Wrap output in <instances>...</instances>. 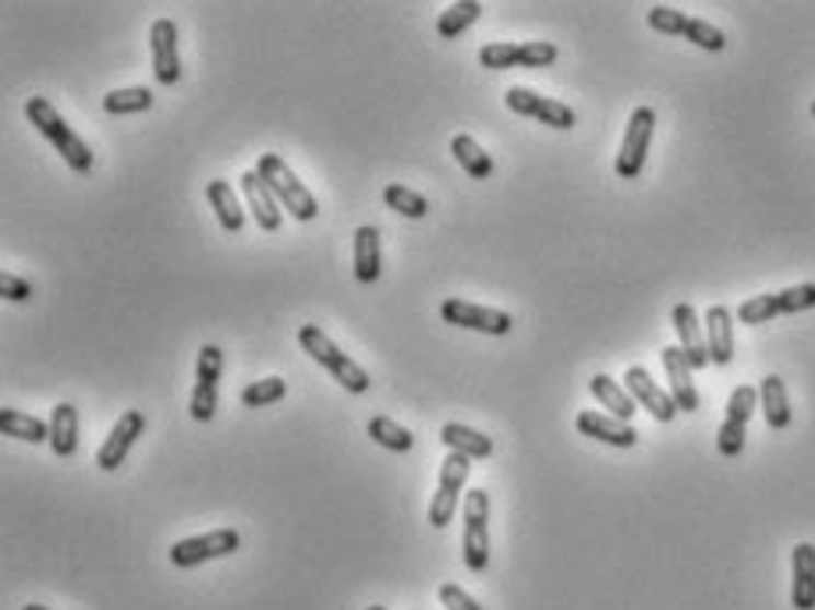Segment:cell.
I'll use <instances>...</instances> for the list:
<instances>
[{
    "mask_svg": "<svg viewBox=\"0 0 815 610\" xmlns=\"http://www.w3.org/2000/svg\"><path fill=\"white\" fill-rule=\"evenodd\" d=\"M25 117L36 125L39 136L54 146V150L60 153V160H65L74 174H89V171H93V153H89V146L68 128V122L57 114V107H54L47 96H33V100H28L25 103Z\"/></svg>",
    "mask_w": 815,
    "mask_h": 610,
    "instance_id": "cell-1",
    "label": "cell"
},
{
    "mask_svg": "<svg viewBox=\"0 0 815 610\" xmlns=\"http://www.w3.org/2000/svg\"><path fill=\"white\" fill-rule=\"evenodd\" d=\"M298 345H301V352L309 355V359L320 362V366L326 369V373L334 377L348 394H366V391H369V383H372V380H369L366 369H361L355 359H348V355H344V352H341V348L334 345V341H330L315 323H306V326H301V331H298Z\"/></svg>",
    "mask_w": 815,
    "mask_h": 610,
    "instance_id": "cell-2",
    "label": "cell"
},
{
    "mask_svg": "<svg viewBox=\"0 0 815 610\" xmlns=\"http://www.w3.org/2000/svg\"><path fill=\"white\" fill-rule=\"evenodd\" d=\"M255 171H260V177L269 185V192L277 196V203L295 220H301V225H306V220H315V214H320V203H315L312 192L298 182V174L277 153H263L260 157V168H255Z\"/></svg>",
    "mask_w": 815,
    "mask_h": 610,
    "instance_id": "cell-3",
    "label": "cell"
},
{
    "mask_svg": "<svg viewBox=\"0 0 815 610\" xmlns=\"http://www.w3.org/2000/svg\"><path fill=\"white\" fill-rule=\"evenodd\" d=\"M464 536L461 554L472 575H482L490 564V494L486 490H468L464 494Z\"/></svg>",
    "mask_w": 815,
    "mask_h": 610,
    "instance_id": "cell-4",
    "label": "cell"
},
{
    "mask_svg": "<svg viewBox=\"0 0 815 610\" xmlns=\"http://www.w3.org/2000/svg\"><path fill=\"white\" fill-rule=\"evenodd\" d=\"M759 405V391L756 387H734L731 391V401H727V415H723V423L716 429V448L723 458H737L745 451V437H748V419L751 412H756Z\"/></svg>",
    "mask_w": 815,
    "mask_h": 610,
    "instance_id": "cell-5",
    "label": "cell"
},
{
    "mask_svg": "<svg viewBox=\"0 0 815 610\" xmlns=\"http://www.w3.org/2000/svg\"><path fill=\"white\" fill-rule=\"evenodd\" d=\"M468 472H472V458L455 454L450 451L440 465V486H436V494L429 500V526L444 529L450 526V518L458 515V497L464 494V483H468Z\"/></svg>",
    "mask_w": 815,
    "mask_h": 610,
    "instance_id": "cell-6",
    "label": "cell"
},
{
    "mask_svg": "<svg viewBox=\"0 0 815 610\" xmlns=\"http://www.w3.org/2000/svg\"><path fill=\"white\" fill-rule=\"evenodd\" d=\"M653 131H656V111L653 107H635V114L628 117V131H624V142H621V153H617V177H639L645 168V157H648V142H653Z\"/></svg>",
    "mask_w": 815,
    "mask_h": 610,
    "instance_id": "cell-7",
    "label": "cell"
},
{
    "mask_svg": "<svg viewBox=\"0 0 815 610\" xmlns=\"http://www.w3.org/2000/svg\"><path fill=\"white\" fill-rule=\"evenodd\" d=\"M440 316L450 326H464V331H479L490 337H507L515 331V316L504 309H490V306H475L464 299H447L440 306Z\"/></svg>",
    "mask_w": 815,
    "mask_h": 610,
    "instance_id": "cell-8",
    "label": "cell"
},
{
    "mask_svg": "<svg viewBox=\"0 0 815 610\" xmlns=\"http://www.w3.org/2000/svg\"><path fill=\"white\" fill-rule=\"evenodd\" d=\"M220 369H223V352L217 345H206L195 362V391L188 401V412L195 423H209L217 415V387H220Z\"/></svg>",
    "mask_w": 815,
    "mask_h": 610,
    "instance_id": "cell-9",
    "label": "cell"
},
{
    "mask_svg": "<svg viewBox=\"0 0 815 610\" xmlns=\"http://www.w3.org/2000/svg\"><path fill=\"white\" fill-rule=\"evenodd\" d=\"M241 546V536L234 529H214L206 536H192V540H181L171 546V564L174 568H195V564L228 557Z\"/></svg>",
    "mask_w": 815,
    "mask_h": 610,
    "instance_id": "cell-10",
    "label": "cell"
},
{
    "mask_svg": "<svg viewBox=\"0 0 815 610\" xmlns=\"http://www.w3.org/2000/svg\"><path fill=\"white\" fill-rule=\"evenodd\" d=\"M146 434V415L139 408H128L120 419L114 423V429L107 434V440H103V448L96 451V465L103 472H114L117 465H125L128 451L135 448V440H139Z\"/></svg>",
    "mask_w": 815,
    "mask_h": 610,
    "instance_id": "cell-11",
    "label": "cell"
},
{
    "mask_svg": "<svg viewBox=\"0 0 815 610\" xmlns=\"http://www.w3.org/2000/svg\"><path fill=\"white\" fill-rule=\"evenodd\" d=\"M624 387H628V394L635 398L656 423H674V415H677L674 398H670V391H663V387L653 377H648V369L631 366L628 373H624Z\"/></svg>",
    "mask_w": 815,
    "mask_h": 610,
    "instance_id": "cell-12",
    "label": "cell"
},
{
    "mask_svg": "<svg viewBox=\"0 0 815 610\" xmlns=\"http://www.w3.org/2000/svg\"><path fill=\"white\" fill-rule=\"evenodd\" d=\"M149 50H153V76L160 85H174L181 79L177 57V25L171 19H157L149 28Z\"/></svg>",
    "mask_w": 815,
    "mask_h": 610,
    "instance_id": "cell-13",
    "label": "cell"
},
{
    "mask_svg": "<svg viewBox=\"0 0 815 610\" xmlns=\"http://www.w3.org/2000/svg\"><path fill=\"white\" fill-rule=\"evenodd\" d=\"M238 182H241V192H245L252 220L260 225V231H277L280 220H284V206L277 203V196L269 192V185L260 177V171H245V174L238 177Z\"/></svg>",
    "mask_w": 815,
    "mask_h": 610,
    "instance_id": "cell-14",
    "label": "cell"
},
{
    "mask_svg": "<svg viewBox=\"0 0 815 610\" xmlns=\"http://www.w3.org/2000/svg\"><path fill=\"white\" fill-rule=\"evenodd\" d=\"M575 426H578L582 437L610 444V448H635L639 444V429L631 423L613 419V415H607V412H578Z\"/></svg>",
    "mask_w": 815,
    "mask_h": 610,
    "instance_id": "cell-15",
    "label": "cell"
},
{
    "mask_svg": "<svg viewBox=\"0 0 815 610\" xmlns=\"http://www.w3.org/2000/svg\"><path fill=\"white\" fill-rule=\"evenodd\" d=\"M674 331L677 341H681L685 359L691 362V369H702L709 366V345H705V334H702V323H699V312L691 302H677L674 306Z\"/></svg>",
    "mask_w": 815,
    "mask_h": 610,
    "instance_id": "cell-16",
    "label": "cell"
},
{
    "mask_svg": "<svg viewBox=\"0 0 815 610\" xmlns=\"http://www.w3.org/2000/svg\"><path fill=\"white\" fill-rule=\"evenodd\" d=\"M663 355V369H667V377H670V398H674V405H677V412H699V391H696V383H691V362L685 359V352L681 348H663L659 352Z\"/></svg>",
    "mask_w": 815,
    "mask_h": 610,
    "instance_id": "cell-17",
    "label": "cell"
},
{
    "mask_svg": "<svg viewBox=\"0 0 815 610\" xmlns=\"http://www.w3.org/2000/svg\"><path fill=\"white\" fill-rule=\"evenodd\" d=\"M705 345H709V362L731 366V359H734V312L727 306H713L705 312Z\"/></svg>",
    "mask_w": 815,
    "mask_h": 610,
    "instance_id": "cell-18",
    "label": "cell"
},
{
    "mask_svg": "<svg viewBox=\"0 0 815 610\" xmlns=\"http://www.w3.org/2000/svg\"><path fill=\"white\" fill-rule=\"evenodd\" d=\"M791 603L794 610H815V546L797 543L791 554Z\"/></svg>",
    "mask_w": 815,
    "mask_h": 610,
    "instance_id": "cell-19",
    "label": "cell"
},
{
    "mask_svg": "<svg viewBox=\"0 0 815 610\" xmlns=\"http://www.w3.org/2000/svg\"><path fill=\"white\" fill-rule=\"evenodd\" d=\"M588 391H593V398L607 408V415H613V419H621V423H631V415L639 412V401L628 394V387H621L607 373H596L588 380Z\"/></svg>",
    "mask_w": 815,
    "mask_h": 610,
    "instance_id": "cell-20",
    "label": "cell"
},
{
    "mask_svg": "<svg viewBox=\"0 0 815 610\" xmlns=\"http://www.w3.org/2000/svg\"><path fill=\"white\" fill-rule=\"evenodd\" d=\"M383 274V256H380V231L372 225L355 231V277L358 285H376Z\"/></svg>",
    "mask_w": 815,
    "mask_h": 610,
    "instance_id": "cell-21",
    "label": "cell"
},
{
    "mask_svg": "<svg viewBox=\"0 0 815 610\" xmlns=\"http://www.w3.org/2000/svg\"><path fill=\"white\" fill-rule=\"evenodd\" d=\"M759 405L766 415V426L769 429H788L791 426V401H788V387L777 373L762 377L759 383Z\"/></svg>",
    "mask_w": 815,
    "mask_h": 610,
    "instance_id": "cell-22",
    "label": "cell"
},
{
    "mask_svg": "<svg viewBox=\"0 0 815 610\" xmlns=\"http://www.w3.org/2000/svg\"><path fill=\"white\" fill-rule=\"evenodd\" d=\"M50 448L57 458H71L79 451V408L60 401L50 415Z\"/></svg>",
    "mask_w": 815,
    "mask_h": 610,
    "instance_id": "cell-23",
    "label": "cell"
},
{
    "mask_svg": "<svg viewBox=\"0 0 815 610\" xmlns=\"http://www.w3.org/2000/svg\"><path fill=\"white\" fill-rule=\"evenodd\" d=\"M440 440L447 444V451L464 454L472 461H482V458L493 454V440L486 434H479V429H472V426H461V423H447L440 429Z\"/></svg>",
    "mask_w": 815,
    "mask_h": 610,
    "instance_id": "cell-24",
    "label": "cell"
},
{
    "mask_svg": "<svg viewBox=\"0 0 815 610\" xmlns=\"http://www.w3.org/2000/svg\"><path fill=\"white\" fill-rule=\"evenodd\" d=\"M206 199H209V206H214V214H217L223 231L238 234L241 228H245V210H241V203H238L234 188L228 182H209L206 185Z\"/></svg>",
    "mask_w": 815,
    "mask_h": 610,
    "instance_id": "cell-25",
    "label": "cell"
},
{
    "mask_svg": "<svg viewBox=\"0 0 815 610\" xmlns=\"http://www.w3.org/2000/svg\"><path fill=\"white\" fill-rule=\"evenodd\" d=\"M0 434L14 437V440L43 444V440H50V423L36 419V415H25L19 408H4L0 412Z\"/></svg>",
    "mask_w": 815,
    "mask_h": 610,
    "instance_id": "cell-26",
    "label": "cell"
},
{
    "mask_svg": "<svg viewBox=\"0 0 815 610\" xmlns=\"http://www.w3.org/2000/svg\"><path fill=\"white\" fill-rule=\"evenodd\" d=\"M450 153H455V160L464 168V174L475 177V182H486V177L493 174V157L482 150L472 136H455V139H450Z\"/></svg>",
    "mask_w": 815,
    "mask_h": 610,
    "instance_id": "cell-27",
    "label": "cell"
},
{
    "mask_svg": "<svg viewBox=\"0 0 815 610\" xmlns=\"http://www.w3.org/2000/svg\"><path fill=\"white\" fill-rule=\"evenodd\" d=\"M479 19H482V4H479V0H458V4H450L440 14V19H436V33H440L444 39H458Z\"/></svg>",
    "mask_w": 815,
    "mask_h": 610,
    "instance_id": "cell-28",
    "label": "cell"
},
{
    "mask_svg": "<svg viewBox=\"0 0 815 610\" xmlns=\"http://www.w3.org/2000/svg\"><path fill=\"white\" fill-rule=\"evenodd\" d=\"M366 429H369V437L380 444V448L394 451V454H408V451H412V444H415V437L408 434L401 423L387 419V415H372Z\"/></svg>",
    "mask_w": 815,
    "mask_h": 610,
    "instance_id": "cell-29",
    "label": "cell"
},
{
    "mask_svg": "<svg viewBox=\"0 0 815 610\" xmlns=\"http://www.w3.org/2000/svg\"><path fill=\"white\" fill-rule=\"evenodd\" d=\"M383 203H387L394 214L408 217V220H422V217L429 214V199L422 196V192L408 188V185H387V188H383Z\"/></svg>",
    "mask_w": 815,
    "mask_h": 610,
    "instance_id": "cell-30",
    "label": "cell"
},
{
    "mask_svg": "<svg viewBox=\"0 0 815 610\" xmlns=\"http://www.w3.org/2000/svg\"><path fill=\"white\" fill-rule=\"evenodd\" d=\"M153 107V93L142 85H131V89H114V93L103 96V111L107 114H139Z\"/></svg>",
    "mask_w": 815,
    "mask_h": 610,
    "instance_id": "cell-31",
    "label": "cell"
},
{
    "mask_svg": "<svg viewBox=\"0 0 815 610\" xmlns=\"http://www.w3.org/2000/svg\"><path fill=\"white\" fill-rule=\"evenodd\" d=\"M284 394H288V380L266 377V380L249 383L245 391H241V405H245V408H266V405H277Z\"/></svg>",
    "mask_w": 815,
    "mask_h": 610,
    "instance_id": "cell-32",
    "label": "cell"
},
{
    "mask_svg": "<svg viewBox=\"0 0 815 610\" xmlns=\"http://www.w3.org/2000/svg\"><path fill=\"white\" fill-rule=\"evenodd\" d=\"M685 39H691L699 50H709V54H720L723 47H727V36H723L720 28L713 22H705V19H688Z\"/></svg>",
    "mask_w": 815,
    "mask_h": 610,
    "instance_id": "cell-33",
    "label": "cell"
},
{
    "mask_svg": "<svg viewBox=\"0 0 815 610\" xmlns=\"http://www.w3.org/2000/svg\"><path fill=\"white\" fill-rule=\"evenodd\" d=\"M773 316H780V306H777V295H756V299L742 302V309H737V320H742L745 326H759V323H769Z\"/></svg>",
    "mask_w": 815,
    "mask_h": 610,
    "instance_id": "cell-34",
    "label": "cell"
},
{
    "mask_svg": "<svg viewBox=\"0 0 815 610\" xmlns=\"http://www.w3.org/2000/svg\"><path fill=\"white\" fill-rule=\"evenodd\" d=\"M648 25L656 28V33H663V36H685V28H688V14L685 11H677V8H667V4H656V8H648Z\"/></svg>",
    "mask_w": 815,
    "mask_h": 610,
    "instance_id": "cell-35",
    "label": "cell"
},
{
    "mask_svg": "<svg viewBox=\"0 0 815 610\" xmlns=\"http://www.w3.org/2000/svg\"><path fill=\"white\" fill-rule=\"evenodd\" d=\"M777 306H780V316H794V312L815 309V285H794V288L777 291Z\"/></svg>",
    "mask_w": 815,
    "mask_h": 610,
    "instance_id": "cell-36",
    "label": "cell"
},
{
    "mask_svg": "<svg viewBox=\"0 0 815 610\" xmlns=\"http://www.w3.org/2000/svg\"><path fill=\"white\" fill-rule=\"evenodd\" d=\"M479 65L490 68V71H507L518 65V47L515 43H486V47L479 50Z\"/></svg>",
    "mask_w": 815,
    "mask_h": 610,
    "instance_id": "cell-37",
    "label": "cell"
},
{
    "mask_svg": "<svg viewBox=\"0 0 815 610\" xmlns=\"http://www.w3.org/2000/svg\"><path fill=\"white\" fill-rule=\"evenodd\" d=\"M536 122L550 125L556 131H567V128H575V111H571L567 103H561V100H547V96H542L539 111H536Z\"/></svg>",
    "mask_w": 815,
    "mask_h": 610,
    "instance_id": "cell-38",
    "label": "cell"
},
{
    "mask_svg": "<svg viewBox=\"0 0 815 610\" xmlns=\"http://www.w3.org/2000/svg\"><path fill=\"white\" fill-rule=\"evenodd\" d=\"M556 61V47L553 43H518V68H550Z\"/></svg>",
    "mask_w": 815,
    "mask_h": 610,
    "instance_id": "cell-39",
    "label": "cell"
},
{
    "mask_svg": "<svg viewBox=\"0 0 815 610\" xmlns=\"http://www.w3.org/2000/svg\"><path fill=\"white\" fill-rule=\"evenodd\" d=\"M504 103H507V111H510V114H518V117H536L542 96L532 93V89H525V85H515V89H507Z\"/></svg>",
    "mask_w": 815,
    "mask_h": 610,
    "instance_id": "cell-40",
    "label": "cell"
},
{
    "mask_svg": "<svg viewBox=\"0 0 815 610\" xmlns=\"http://www.w3.org/2000/svg\"><path fill=\"white\" fill-rule=\"evenodd\" d=\"M0 295H4L8 302H25V299H33V285L19 274H0Z\"/></svg>",
    "mask_w": 815,
    "mask_h": 610,
    "instance_id": "cell-41",
    "label": "cell"
},
{
    "mask_svg": "<svg viewBox=\"0 0 815 610\" xmlns=\"http://www.w3.org/2000/svg\"><path fill=\"white\" fill-rule=\"evenodd\" d=\"M440 603L447 607V610H482L468 592L461 589V586H455V583H444L440 586Z\"/></svg>",
    "mask_w": 815,
    "mask_h": 610,
    "instance_id": "cell-42",
    "label": "cell"
},
{
    "mask_svg": "<svg viewBox=\"0 0 815 610\" xmlns=\"http://www.w3.org/2000/svg\"><path fill=\"white\" fill-rule=\"evenodd\" d=\"M22 610H50V607H39V603H28V607H22Z\"/></svg>",
    "mask_w": 815,
    "mask_h": 610,
    "instance_id": "cell-43",
    "label": "cell"
},
{
    "mask_svg": "<svg viewBox=\"0 0 815 610\" xmlns=\"http://www.w3.org/2000/svg\"><path fill=\"white\" fill-rule=\"evenodd\" d=\"M366 610H387V607H376V603H372V607H366Z\"/></svg>",
    "mask_w": 815,
    "mask_h": 610,
    "instance_id": "cell-44",
    "label": "cell"
},
{
    "mask_svg": "<svg viewBox=\"0 0 815 610\" xmlns=\"http://www.w3.org/2000/svg\"><path fill=\"white\" fill-rule=\"evenodd\" d=\"M812 117H815V100H812Z\"/></svg>",
    "mask_w": 815,
    "mask_h": 610,
    "instance_id": "cell-45",
    "label": "cell"
}]
</instances>
